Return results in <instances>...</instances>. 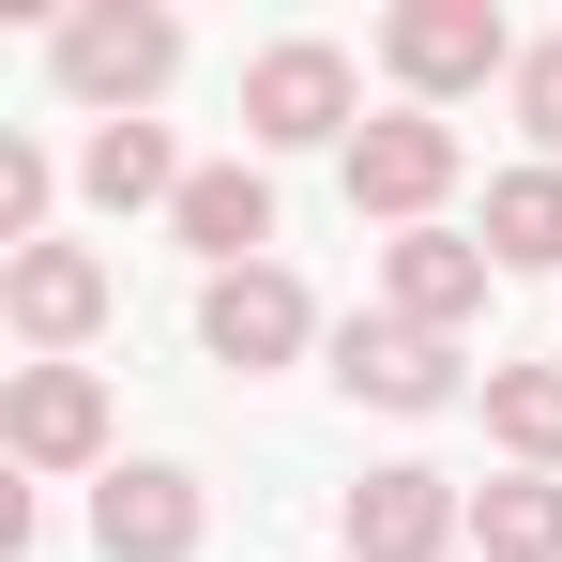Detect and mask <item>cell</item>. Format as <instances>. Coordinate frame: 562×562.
<instances>
[{
  "instance_id": "cell-1",
  "label": "cell",
  "mask_w": 562,
  "mask_h": 562,
  "mask_svg": "<svg viewBox=\"0 0 562 562\" xmlns=\"http://www.w3.org/2000/svg\"><path fill=\"white\" fill-rule=\"evenodd\" d=\"M380 61L411 77V92H486V77H517V31H502V0H395L380 15Z\"/></svg>"
},
{
  "instance_id": "cell-2",
  "label": "cell",
  "mask_w": 562,
  "mask_h": 562,
  "mask_svg": "<svg viewBox=\"0 0 562 562\" xmlns=\"http://www.w3.org/2000/svg\"><path fill=\"white\" fill-rule=\"evenodd\" d=\"M168 61H183V31H168L153 0H92V15H61V92H77V106H122V122H137V106L168 92Z\"/></svg>"
},
{
  "instance_id": "cell-3",
  "label": "cell",
  "mask_w": 562,
  "mask_h": 562,
  "mask_svg": "<svg viewBox=\"0 0 562 562\" xmlns=\"http://www.w3.org/2000/svg\"><path fill=\"white\" fill-rule=\"evenodd\" d=\"M244 137H259V153L366 137V122H350V61H335V46H259V61H244Z\"/></svg>"
},
{
  "instance_id": "cell-4",
  "label": "cell",
  "mask_w": 562,
  "mask_h": 562,
  "mask_svg": "<svg viewBox=\"0 0 562 562\" xmlns=\"http://www.w3.org/2000/svg\"><path fill=\"white\" fill-rule=\"evenodd\" d=\"M441 183H457V122H441V106H395V122H366V137H350V213L426 228V213H441Z\"/></svg>"
},
{
  "instance_id": "cell-5",
  "label": "cell",
  "mask_w": 562,
  "mask_h": 562,
  "mask_svg": "<svg viewBox=\"0 0 562 562\" xmlns=\"http://www.w3.org/2000/svg\"><path fill=\"white\" fill-rule=\"evenodd\" d=\"M471 532V486L457 471H366V486H350V562H441Z\"/></svg>"
},
{
  "instance_id": "cell-6",
  "label": "cell",
  "mask_w": 562,
  "mask_h": 562,
  "mask_svg": "<svg viewBox=\"0 0 562 562\" xmlns=\"http://www.w3.org/2000/svg\"><path fill=\"white\" fill-rule=\"evenodd\" d=\"M0 441H15V471H92L106 457V380L92 366H15Z\"/></svg>"
},
{
  "instance_id": "cell-7",
  "label": "cell",
  "mask_w": 562,
  "mask_h": 562,
  "mask_svg": "<svg viewBox=\"0 0 562 562\" xmlns=\"http://www.w3.org/2000/svg\"><path fill=\"white\" fill-rule=\"evenodd\" d=\"M0 319L61 366V350L106 319V259H92V244H31V259H0Z\"/></svg>"
},
{
  "instance_id": "cell-8",
  "label": "cell",
  "mask_w": 562,
  "mask_h": 562,
  "mask_svg": "<svg viewBox=\"0 0 562 562\" xmlns=\"http://www.w3.org/2000/svg\"><path fill=\"white\" fill-rule=\"evenodd\" d=\"M486 244H457V228H395V259H380V319H411V335H457L471 304H486Z\"/></svg>"
},
{
  "instance_id": "cell-9",
  "label": "cell",
  "mask_w": 562,
  "mask_h": 562,
  "mask_svg": "<svg viewBox=\"0 0 562 562\" xmlns=\"http://www.w3.org/2000/svg\"><path fill=\"white\" fill-rule=\"evenodd\" d=\"M304 335H319V319H304V289L274 274V259H259V274H213L198 289V350H213V366H289V350H304Z\"/></svg>"
},
{
  "instance_id": "cell-10",
  "label": "cell",
  "mask_w": 562,
  "mask_h": 562,
  "mask_svg": "<svg viewBox=\"0 0 562 562\" xmlns=\"http://www.w3.org/2000/svg\"><path fill=\"white\" fill-rule=\"evenodd\" d=\"M335 380H350L366 411H457V350L411 335V319H350V335H335Z\"/></svg>"
},
{
  "instance_id": "cell-11",
  "label": "cell",
  "mask_w": 562,
  "mask_h": 562,
  "mask_svg": "<svg viewBox=\"0 0 562 562\" xmlns=\"http://www.w3.org/2000/svg\"><path fill=\"white\" fill-rule=\"evenodd\" d=\"M92 548L106 562H183L198 548V471H106L92 486Z\"/></svg>"
},
{
  "instance_id": "cell-12",
  "label": "cell",
  "mask_w": 562,
  "mask_h": 562,
  "mask_svg": "<svg viewBox=\"0 0 562 562\" xmlns=\"http://www.w3.org/2000/svg\"><path fill=\"white\" fill-rule=\"evenodd\" d=\"M168 228H183L213 274H259V244H274V183H259V168H183Z\"/></svg>"
},
{
  "instance_id": "cell-13",
  "label": "cell",
  "mask_w": 562,
  "mask_h": 562,
  "mask_svg": "<svg viewBox=\"0 0 562 562\" xmlns=\"http://www.w3.org/2000/svg\"><path fill=\"white\" fill-rule=\"evenodd\" d=\"M486 259L502 274H562V168H502L486 183Z\"/></svg>"
},
{
  "instance_id": "cell-14",
  "label": "cell",
  "mask_w": 562,
  "mask_h": 562,
  "mask_svg": "<svg viewBox=\"0 0 562 562\" xmlns=\"http://www.w3.org/2000/svg\"><path fill=\"white\" fill-rule=\"evenodd\" d=\"M471 548H486V562H562V486H548V471L471 486Z\"/></svg>"
},
{
  "instance_id": "cell-15",
  "label": "cell",
  "mask_w": 562,
  "mask_h": 562,
  "mask_svg": "<svg viewBox=\"0 0 562 562\" xmlns=\"http://www.w3.org/2000/svg\"><path fill=\"white\" fill-rule=\"evenodd\" d=\"M486 426L517 471H562V366H486Z\"/></svg>"
},
{
  "instance_id": "cell-16",
  "label": "cell",
  "mask_w": 562,
  "mask_h": 562,
  "mask_svg": "<svg viewBox=\"0 0 562 562\" xmlns=\"http://www.w3.org/2000/svg\"><path fill=\"white\" fill-rule=\"evenodd\" d=\"M77 183H92L106 213H137V198H183V168H168V137H153V122H106L92 153H77Z\"/></svg>"
},
{
  "instance_id": "cell-17",
  "label": "cell",
  "mask_w": 562,
  "mask_h": 562,
  "mask_svg": "<svg viewBox=\"0 0 562 562\" xmlns=\"http://www.w3.org/2000/svg\"><path fill=\"white\" fill-rule=\"evenodd\" d=\"M31 213H46V153H31V137H0V244H15V259L46 244Z\"/></svg>"
},
{
  "instance_id": "cell-18",
  "label": "cell",
  "mask_w": 562,
  "mask_h": 562,
  "mask_svg": "<svg viewBox=\"0 0 562 562\" xmlns=\"http://www.w3.org/2000/svg\"><path fill=\"white\" fill-rule=\"evenodd\" d=\"M517 122H532V153H562V46L517 61Z\"/></svg>"
}]
</instances>
